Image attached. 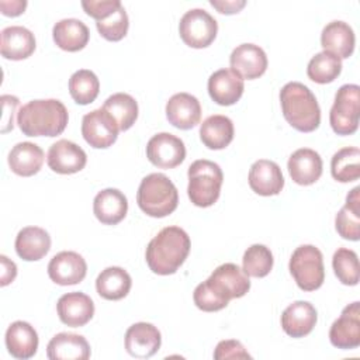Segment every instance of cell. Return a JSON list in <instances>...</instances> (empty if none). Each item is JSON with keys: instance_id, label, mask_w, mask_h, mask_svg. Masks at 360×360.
<instances>
[{"instance_id": "obj_1", "label": "cell", "mask_w": 360, "mask_h": 360, "mask_svg": "<svg viewBox=\"0 0 360 360\" xmlns=\"http://www.w3.org/2000/svg\"><path fill=\"white\" fill-rule=\"evenodd\" d=\"M191 242L180 226L163 228L146 248V263L159 276H169L179 270L190 253Z\"/></svg>"}, {"instance_id": "obj_2", "label": "cell", "mask_w": 360, "mask_h": 360, "mask_svg": "<svg viewBox=\"0 0 360 360\" xmlns=\"http://www.w3.org/2000/svg\"><path fill=\"white\" fill-rule=\"evenodd\" d=\"M69 121L65 104L56 98L31 100L17 112V124L27 136L60 135Z\"/></svg>"}, {"instance_id": "obj_3", "label": "cell", "mask_w": 360, "mask_h": 360, "mask_svg": "<svg viewBox=\"0 0 360 360\" xmlns=\"http://www.w3.org/2000/svg\"><path fill=\"white\" fill-rule=\"evenodd\" d=\"M285 121L300 132H312L321 124V108L314 93L300 82H290L280 90Z\"/></svg>"}, {"instance_id": "obj_4", "label": "cell", "mask_w": 360, "mask_h": 360, "mask_svg": "<svg viewBox=\"0 0 360 360\" xmlns=\"http://www.w3.org/2000/svg\"><path fill=\"white\" fill-rule=\"evenodd\" d=\"M136 202L146 215L163 218L177 208L179 193L167 176L163 173H150L139 184Z\"/></svg>"}, {"instance_id": "obj_5", "label": "cell", "mask_w": 360, "mask_h": 360, "mask_svg": "<svg viewBox=\"0 0 360 360\" xmlns=\"http://www.w3.org/2000/svg\"><path fill=\"white\" fill-rule=\"evenodd\" d=\"M187 194L190 201L201 208L211 207L217 202L224 181L221 167L211 160L198 159L188 167Z\"/></svg>"}, {"instance_id": "obj_6", "label": "cell", "mask_w": 360, "mask_h": 360, "mask_svg": "<svg viewBox=\"0 0 360 360\" xmlns=\"http://www.w3.org/2000/svg\"><path fill=\"white\" fill-rule=\"evenodd\" d=\"M288 269L294 281L302 291H315L323 284V256L314 245L298 246L290 257Z\"/></svg>"}, {"instance_id": "obj_7", "label": "cell", "mask_w": 360, "mask_h": 360, "mask_svg": "<svg viewBox=\"0 0 360 360\" xmlns=\"http://www.w3.org/2000/svg\"><path fill=\"white\" fill-rule=\"evenodd\" d=\"M360 117V87L357 84H343L335 96L329 112V122L335 134L352 135L359 128Z\"/></svg>"}, {"instance_id": "obj_8", "label": "cell", "mask_w": 360, "mask_h": 360, "mask_svg": "<svg viewBox=\"0 0 360 360\" xmlns=\"http://www.w3.org/2000/svg\"><path fill=\"white\" fill-rule=\"evenodd\" d=\"M218 32L217 20L202 8H191L183 14L179 34L183 42L191 48L201 49L211 45Z\"/></svg>"}, {"instance_id": "obj_9", "label": "cell", "mask_w": 360, "mask_h": 360, "mask_svg": "<svg viewBox=\"0 0 360 360\" xmlns=\"http://www.w3.org/2000/svg\"><path fill=\"white\" fill-rule=\"evenodd\" d=\"M118 131L112 117L103 108L93 110L83 117L82 135L91 148H110L117 141Z\"/></svg>"}, {"instance_id": "obj_10", "label": "cell", "mask_w": 360, "mask_h": 360, "mask_svg": "<svg viewBox=\"0 0 360 360\" xmlns=\"http://www.w3.org/2000/svg\"><path fill=\"white\" fill-rule=\"evenodd\" d=\"M146 158L160 169H173L186 158L184 142L169 132L156 134L148 141Z\"/></svg>"}, {"instance_id": "obj_11", "label": "cell", "mask_w": 360, "mask_h": 360, "mask_svg": "<svg viewBox=\"0 0 360 360\" xmlns=\"http://www.w3.org/2000/svg\"><path fill=\"white\" fill-rule=\"evenodd\" d=\"M330 343L343 350L360 346V302L354 301L346 305L340 316L329 329Z\"/></svg>"}, {"instance_id": "obj_12", "label": "cell", "mask_w": 360, "mask_h": 360, "mask_svg": "<svg viewBox=\"0 0 360 360\" xmlns=\"http://www.w3.org/2000/svg\"><path fill=\"white\" fill-rule=\"evenodd\" d=\"M207 281L228 301L232 298H240L250 290L249 276L235 263H224L218 266Z\"/></svg>"}, {"instance_id": "obj_13", "label": "cell", "mask_w": 360, "mask_h": 360, "mask_svg": "<svg viewBox=\"0 0 360 360\" xmlns=\"http://www.w3.org/2000/svg\"><path fill=\"white\" fill-rule=\"evenodd\" d=\"M87 264L82 255L63 250L56 253L48 264L49 278L59 285H73L84 280Z\"/></svg>"}, {"instance_id": "obj_14", "label": "cell", "mask_w": 360, "mask_h": 360, "mask_svg": "<svg viewBox=\"0 0 360 360\" xmlns=\"http://www.w3.org/2000/svg\"><path fill=\"white\" fill-rule=\"evenodd\" d=\"M46 162L51 170L59 174H73L84 169L87 163L86 152L72 141L59 139L51 145Z\"/></svg>"}, {"instance_id": "obj_15", "label": "cell", "mask_w": 360, "mask_h": 360, "mask_svg": "<svg viewBox=\"0 0 360 360\" xmlns=\"http://www.w3.org/2000/svg\"><path fill=\"white\" fill-rule=\"evenodd\" d=\"M231 70L242 79L253 80L260 77L267 69L266 52L255 44L238 45L229 56Z\"/></svg>"}, {"instance_id": "obj_16", "label": "cell", "mask_w": 360, "mask_h": 360, "mask_svg": "<svg viewBox=\"0 0 360 360\" xmlns=\"http://www.w3.org/2000/svg\"><path fill=\"white\" fill-rule=\"evenodd\" d=\"M162 345L159 329L149 322H136L125 332V349L132 357H152Z\"/></svg>"}, {"instance_id": "obj_17", "label": "cell", "mask_w": 360, "mask_h": 360, "mask_svg": "<svg viewBox=\"0 0 360 360\" xmlns=\"http://www.w3.org/2000/svg\"><path fill=\"white\" fill-rule=\"evenodd\" d=\"M56 311L62 323L72 328H80L93 318L94 304L87 294L73 291L63 294L58 300Z\"/></svg>"}, {"instance_id": "obj_18", "label": "cell", "mask_w": 360, "mask_h": 360, "mask_svg": "<svg viewBox=\"0 0 360 360\" xmlns=\"http://www.w3.org/2000/svg\"><path fill=\"white\" fill-rule=\"evenodd\" d=\"M249 186L259 195H276L284 187V177L280 166L267 159L256 160L249 170Z\"/></svg>"}, {"instance_id": "obj_19", "label": "cell", "mask_w": 360, "mask_h": 360, "mask_svg": "<svg viewBox=\"0 0 360 360\" xmlns=\"http://www.w3.org/2000/svg\"><path fill=\"white\" fill-rule=\"evenodd\" d=\"M166 117L179 129H191L201 120L200 101L188 93L173 94L166 103Z\"/></svg>"}, {"instance_id": "obj_20", "label": "cell", "mask_w": 360, "mask_h": 360, "mask_svg": "<svg viewBox=\"0 0 360 360\" xmlns=\"http://www.w3.org/2000/svg\"><path fill=\"white\" fill-rule=\"evenodd\" d=\"M316 319L318 314L311 302L295 301L283 311L281 328L291 338H304L312 332Z\"/></svg>"}, {"instance_id": "obj_21", "label": "cell", "mask_w": 360, "mask_h": 360, "mask_svg": "<svg viewBox=\"0 0 360 360\" xmlns=\"http://www.w3.org/2000/svg\"><path fill=\"white\" fill-rule=\"evenodd\" d=\"M243 79L231 69H219L208 79L210 97L219 105H232L242 97Z\"/></svg>"}, {"instance_id": "obj_22", "label": "cell", "mask_w": 360, "mask_h": 360, "mask_svg": "<svg viewBox=\"0 0 360 360\" xmlns=\"http://www.w3.org/2000/svg\"><path fill=\"white\" fill-rule=\"evenodd\" d=\"M322 166L319 153L309 148L297 149L287 163L292 181L300 186H309L318 181L322 174Z\"/></svg>"}, {"instance_id": "obj_23", "label": "cell", "mask_w": 360, "mask_h": 360, "mask_svg": "<svg viewBox=\"0 0 360 360\" xmlns=\"http://www.w3.org/2000/svg\"><path fill=\"white\" fill-rule=\"evenodd\" d=\"M128 211V200L117 188H104L97 193L93 201V212L104 225H117Z\"/></svg>"}, {"instance_id": "obj_24", "label": "cell", "mask_w": 360, "mask_h": 360, "mask_svg": "<svg viewBox=\"0 0 360 360\" xmlns=\"http://www.w3.org/2000/svg\"><path fill=\"white\" fill-rule=\"evenodd\" d=\"M46 356L51 360H87L90 345L82 335L60 332L49 340Z\"/></svg>"}, {"instance_id": "obj_25", "label": "cell", "mask_w": 360, "mask_h": 360, "mask_svg": "<svg viewBox=\"0 0 360 360\" xmlns=\"http://www.w3.org/2000/svg\"><path fill=\"white\" fill-rule=\"evenodd\" d=\"M356 37L353 28L345 21H330L321 34L323 51L336 55L339 59H347L354 51Z\"/></svg>"}, {"instance_id": "obj_26", "label": "cell", "mask_w": 360, "mask_h": 360, "mask_svg": "<svg viewBox=\"0 0 360 360\" xmlns=\"http://www.w3.org/2000/svg\"><path fill=\"white\" fill-rule=\"evenodd\" d=\"M35 51L34 34L21 25H10L1 30V56L11 60H22Z\"/></svg>"}, {"instance_id": "obj_27", "label": "cell", "mask_w": 360, "mask_h": 360, "mask_svg": "<svg viewBox=\"0 0 360 360\" xmlns=\"http://www.w3.org/2000/svg\"><path fill=\"white\" fill-rule=\"evenodd\" d=\"M6 347L15 359H31L38 349L37 330L28 322H13L6 330Z\"/></svg>"}, {"instance_id": "obj_28", "label": "cell", "mask_w": 360, "mask_h": 360, "mask_svg": "<svg viewBox=\"0 0 360 360\" xmlns=\"http://www.w3.org/2000/svg\"><path fill=\"white\" fill-rule=\"evenodd\" d=\"M15 252L25 262L41 260L51 249L49 233L39 226H25L15 236Z\"/></svg>"}, {"instance_id": "obj_29", "label": "cell", "mask_w": 360, "mask_h": 360, "mask_svg": "<svg viewBox=\"0 0 360 360\" xmlns=\"http://www.w3.org/2000/svg\"><path fill=\"white\" fill-rule=\"evenodd\" d=\"M44 159V150L37 143L18 142L8 153V166L13 173L30 177L41 170Z\"/></svg>"}, {"instance_id": "obj_30", "label": "cell", "mask_w": 360, "mask_h": 360, "mask_svg": "<svg viewBox=\"0 0 360 360\" xmlns=\"http://www.w3.org/2000/svg\"><path fill=\"white\" fill-rule=\"evenodd\" d=\"M55 44L66 52H77L83 49L90 38L87 25L77 18H63L52 28Z\"/></svg>"}, {"instance_id": "obj_31", "label": "cell", "mask_w": 360, "mask_h": 360, "mask_svg": "<svg viewBox=\"0 0 360 360\" xmlns=\"http://www.w3.org/2000/svg\"><path fill=\"white\" fill-rule=\"evenodd\" d=\"M335 228L343 239H360V187H354L347 194L346 204L336 214Z\"/></svg>"}, {"instance_id": "obj_32", "label": "cell", "mask_w": 360, "mask_h": 360, "mask_svg": "<svg viewBox=\"0 0 360 360\" xmlns=\"http://www.w3.org/2000/svg\"><path fill=\"white\" fill-rule=\"evenodd\" d=\"M131 276L127 270L118 266L104 269L96 280L97 294L108 301H117L127 297V294L131 290Z\"/></svg>"}, {"instance_id": "obj_33", "label": "cell", "mask_w": 360, "mask_h": 360, "mask_svg": "<svg viewBox=\"0 0 360 360\" xmlns=\"http://www.w3.org/2000/svg\"><path fill=\"white\" fill-rule=\"evenodd\" d=\"M200 139L208 149H224L233 139V122L226 115H210L200 127Z\"/></svg>"}, {"instance_id": "obj_34", "label": "cell", "mask_w": 360, "mask_h": 360, "mask_svg": "<svg viewBox=\"0 0 360 360\" xmlns=\"http://www.w3.org/2000/svg\"><path fill=\"white\" fill-rule=\"evenodd\" d=\"M101 108L112 117L120 131L129 129L138 118V103L127 93H115L110 96Z\"/></svg>"}, {"instance_id": "obj_35", "label": "cell", "mask_w": 360, "mask_h": 360, "mask_svg": "<svg viewBox=\"0 0 360 360\" xmlns=\"http://www.w3.org/2000/svg\"><path fill=\"white\" fill-rule=\"evenodd\" d=\"M332 177L340 183H350L360 177V149L347 146L339 149L330 160Z\"/></svg>"}, {"instance_id": "obj_36", "label": "cell", "mask_w": 360, "mask_h": 360, "mask_svg": "<svg viewBox=\"0 0 360 360\" xmlns=\"http://www.w3.org/2000/svg\"><path fill=\"white\" fill-rule=\"evenodd\" d=\"M342 72V59H339L336 55L322 51L311 58L307 75L308 77L319 84L332 83Z\"/></svg>"}, {"instance_id": "obj_37", "label": "cell", "mask_w": 360, "mask_h": 360, "mask_svg": "<svg viewBox=\"0 0 360 360\" xmlns=\"http://www.w3.org/2000/svg\"><path fill=\"white\" fill-rule=\"evenodd\" d=\"M100 91V82L94 72L89 69H80L75 72L69 79V93L72 98L80 104L86 105L93 103Z\"/></svg>"}, {"instance_id": "obj_38", "label": "cell", "mask_w": 360, "mask_h": 360, "mask_svg": "<svg viewBox=\"0 0 360 360\" xmlns=\"http://www.w3.org/2000/svg\"><path fill=\"white\" fill-rule=\"evenodd\" d=\"M273 253L264 245L255 243L246 249L242 257V270L249 277H266L273 269Z\"/></svg>"}, {"instance_id": "obj_39", "label": "cell", "mask_w": 360, "mask_h": 360, "mask_svg": "<svg viewBox=\"0 0 360 360\" xmlns=\"http://www.w3.org/2000/svg\"><path fill=\"white\" fill-rule=\"evenodd\" d=\"M332 267L338 280L345 285L359 283V257L357 253L347 248H339L332 257Z\"/></svg>"}, {"instance_id": "obj_40", "label": "cell", "mask_w": 360, "mask_h": 360, "mask_svg": "<svg viewBox=\"0 0 360 360\" xmlns=\"http://www.w3.org/2000/svg\"><path fill=\"white\" fill-rule=\"evenodd\" d=\"M96 27L104 39L112 41V42L121 41L128 32V27H129L128 14L125 8L121 6L104 20L97 21Z\"/></svg>"}, {"instance_id": "obj_41", "label": "cell", "mask_w": 360, "mask_h": 360, "mask_svg": "<svg viewBox=\"0 0 360 360\" xmlns=\"http://www.w3.org/2000/svg\"><path fill=\"white\" fill-rule=\"evenodd\" d=\"M193 300L194 304L198 309L205 311V312H215V311H221L224 309L229 301L225 300L224 297H221L211 285L210 283L205 280L202 283H200L194 292H193Z\"/></svg>"}, {"instance_id": "obj_42", "label": "cell", "mask_w": 360, "mask_h": 360, "mask_svg": "<svg viewBox=\"0 0 360 360\" xmlns=\"http://www.w3.org/2000/svg\"><path fill=\"white\" fill-rule=\"evenodd\" d=\"M121 6L122 4L120 0H100V1L84 0V1H82V7H83L84 13L90 17H93L96 21L104 20L105 17L112 14Z\"/></svg>"}, {"instance_id": "obj_43", "label": "cell", "mask_w": 360, "mask_h": 360, "mask_svg": "<svg viewBox=\"0 0 360 360\" xmlns=\"http://www.w3.org/2000/svg\"><path fill=\"white\" fill-rule=\"evenodd\" d=\"M214 359L215 360H224V359H252V356L246 352L245 346L235 339L229 340H221L215 350H214Z\"/></svg>"}, {"instance_id": "obj_44", "label": "cell", "mask_w": 360, "mask_h": 360, "mask_svg": "<svg viewBox=\"0 0 360 360\" xmlns=\"http://www.w3.org/2000/svg\"><path fill=\"white\" fill-rule=\"evenodd\" d=\"M1 101H3V128L1 132H8L10 129H13L14 127V112L20 104V100L15 96H10V94H4L1 96Z\"/></svg>"}, {"instance_id": "obj_45", "label": "cell", "mask_w": 360, "mask_h": 360, "mask_svg": "<svg viewBox=\"0 0 360 360\" xmlns=\"http://www.w3.org/2000/svg\"><path fill=\"white\" fill-rule=\"evenodd\" d=\"M210 4L218 10L221 14H235L239 13L245 6V0H211Z\"/></svg>"}, {"instance_id": "obj_46", "label": "cell", "mask_w": 360, "mask_h": 360, "mask_svg": "<svg viewBox=\"0 0 360 360\" xmlns=\"http://www.w3.org/2000/svg\"><path fill=\"white\" fill-rule=\"evenodd\" d=\"M0 262H1V281H0V285L6 287L7 284L14 281V278L17 276V266L13 260H10L4 255L0 256Z\"/></svg>"}, {"instance_id": "obj_47", "label": "cell", "mask_w": 360, "mask_h": 360, "mask_svg": "<svg viewBox=\"0 0 360 360\" xmlns=\"http://www.w3.org/2000/svg\"><path fill=\"white\" fill-rule=\"evenodd\" d=\"M25 7H27V1L25 0H11V1L0 0L1 13L4 15H8V17H17V15L22 14Z\"/></svg>"}]
</instances>
